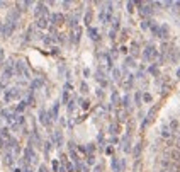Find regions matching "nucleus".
Returning a JSON list of instances; mask_svg holds the SVG:
<instances>
[{"mask_svg": "<svg viewBox=\"0 0 180 172\" xmlns=\"http://www.w3.org/2000/svg\"><path fill=\"white\" fill-rule=\"evenodd\" d=\"M157 56V49L153 48V46H148L146 49H144V53H143V58L144 60H151V58Z\"/></svg>", "mask_w": 180, "mask_h": 172, "instance_id": "f257e3e1", "label": "nucleus"}, {"mask_svg": "<svg viewBox=\"0 0 180 172\" xmlns=\"http://www.w3.org/2000/svg\"><path fill=\"white\" fill-rule=\"evenodd\" d=\"M14 27H15L14 22H7V24L4 26V29H2V34H4L5 38H7V36H10V34H12V31H14Z\"/></svg>", "mask_w": 180, "mask_h": 172, "instance_id": "f03ea898", "label": "nucleus"}, {"mask_svg": "<svg viewBox=\"0 0 180 172\" xmlns=\"http://www.w3.org/2000/svg\"><path fill=\"white\" fill-rule=\"evenodd\" d=\"M157 172H177V165L175 164H172L168 167H158Z\"/></svg>", "mask_w": 180, "mask_h": 172, "instance_id": "7ed1b4c3", "label": "nucleus"}, {"mask_svg": "<svg viewBox=\"0 0 180 172\" xmlns=\"http://www.w3.org/2000/svg\"><path fill=\"white\" fill-rule=\"evenodd\" d=\"M158 36H160V38H168V27H166V26H161V27H158Z\"/></svg>", "mask_w": 180, "mask_h": 172, "instance_id": "20e7f679", "label": "nucleus"}, {"mask_svg": "<svg viewBox=\"0 0 180 172\" xmlns=\"http://www.w3.org/2000/svg\"><path fill=\"white\" fill-rule=\"evenodd\" d=\"M17 96H19L17 89H10V92L5 94V100H10V99H14V97H17Z\"/></svg>", "mask_w": 180, "mask_h": 172, "instance_id": "39448f33", "label": "nucleus"}, {"mask_svg": "<svg viewBox=\"0 0 180 172\" xmlns=\"http://www.w3.org/2000/svg\"><path fill=\"white\" fill-rule=\"evenodd\" d=\"M161 136H163V138H170V136H172V129L168 128L166 124L161 128Z\"/></svg>", "mask_w": 180, "mask_h": 172, "instance_id": "423d86ee", "label": "nucleus"}, {"mask_svg": "<svg viewBox=\"0 0 180 172\" xmlns=\"http://www.w3.org/2000/svg\"><path fill=\"white\" fill-rule=\"evenodd\" d=\"M51 21L53 22H56V24H61L63 21H65V17H63L61 14H54V15H51Z\"/></svg>", "mask_w": 180, "mask_h": 172, "instance_id": "0eeeda50", "label": "nucleus"}, {"mask_svg": "<svg viewBox=\"0 0 180 172\" xmlns=\"http://www.w3.org/2000/svg\"><path fill=\"white\" fill-rule=\"evenodd\" d=\"M131 85H133V75H128V78L123 82V87L124 89H129Z\"/></svg>", "mask_w": 180, "mask_h": 172, "instance_id": "6e6552de", "label": "nucleus"}, {"mask_svg": "<svg viewBox=\"0 0 180 172\" xmlns=\"http://www.w3.org/2000/svg\"><path fill=\"white\" fill-rule=\"evenodd\" d=\"M141 14H143V15H151V14H153L151 7H150V5H143V9H141Z\"/></svg>", "mask_w": 180, "mask_h": 172, "instance_id": "1a4fd4ad", "label": "nucleus"}, {"mask_svg": "<svg viewBox=\"0 0 180 172\" xmlns=\"http://www.w3.org/2000/svg\"><path fill=\"white\" fill-rule=\"evenodd\" d=\"M44 12H46V7H44V4H39V5H38V10H36V15L39 17V15H43Z\"/></svg>", "mask_w": 180, "mask_h": 172, "instance_id": "9d476101", "label": "nucleus"}, {"mask_svg": "<svg viewBox=\"0 0 180 172\" xmlns=\"http://www.w3.org/2000/svg\"><path fill=\"white\" fill-rule=\"evenodd\" d=\"M38 26H39V27H46V26H48L46 19H43V17H41V19H38Z\"/></svg>", "mask_w": 180, "mask_h": 172, "instance_id": "9b49d317", "label": "nucleus"}, {"mask_svg": "<svg viewBox=\"0 0 180 172\" xmlns=\"http://www.w3.org/2000/svg\"><path fill=\"white\" fill-rule=\"evenodd\" d=\"M139 152H141V143H138L136 145V148H134V157H139Z\"/></svg>", "mask_w": 180, "mask_h": 172, "instance_id": "f8f14e48", "label": "nucleus"}, {"mask_svg": "<svg viewBox=\"0 0 180 172\" xmlns=\"http://www.w3.org/2000/svg\"><path fill=\"white\" fill-rule=\"evenodd\" d=\"M88 34H90V38H92V39H97V31H95V29L90 27L88 29Z\"/></svg>", "mask_w": 180, "mask_h": 172, "instance_id": "ddd939ff", "label": "nucleus"}, {"mask_svg": "<svg viewBox=\"0 0 180 172\" xmlns=\"http://www.w3.org/2000/svg\"><path fill=\"white\" fill-rule=\"evenodd\" d=\"M141 27H143V29H148V27H150V21H143V22H141Z\"/></svg>", "mask_w": 180, "mask_h": 172, "instance_id": "4468645a", "label": "nucleus"}, {"mask_svg": "<svg viewBox=\"0 0 180 172\" xmlns=\"http://www.w3.org/2000/svg\"><path fill=\"white\" fill-rule=\"evenodd\" d=\"M123 104H124V107H128V106H129V97H128V96L123 99Z\"/></svg>", "mask_w": 180, "mask_h": 172, "instance_id": "2eb2a0df", "label": "nucleus"}, {"mask_svg": "<svg viewBox=\"0 0 180 172\" xmlns=\"http://www.w3.org/2000/svg\"><path fill=\"white\" fill-rule=\"evenodd\" d=\"M110 133H117V126H116V124H110Z\"/></svg>", "mask_w": 180, "mask_h": 172, "instance_id": "dca6fc26", "label": "nucleus"}, {"mask_svg": "<svg viewBox=\"0 0 180 172\" xmlns=\"http://www.w3.org/2000/svg\"><path fill=\"white\" fill-rule=\"evenodd\" d=\"M75 109V102L71 100V102H68V111H73Z\"/></svg>", "mask_w": 180, "mask_h": 172, "instance_id": "f3484780", "label": "nucleus"}, {"mask_svg": "<svg viewBox=\"0 0 180 172\" xmlns=\"http://www.w3.org/2000/svg\"><path fill=\"white\" fill-rule=\"evenodd\" d=\"M121 73H119V70H114V78H116V80H119V78H121Z\"/></svg>", "mask_w": 180, "mask_h": 172, "instance_id": "a211bd4d", "label": "nucleus"}, {"mask_svg": "<svg viewBox=\"0 0 180 172\" xmlns=\"http://www.w3.org/2000/svg\"><path fill=\"white\" fill-rule=\"evenodd\" d=\"M139 102H141V94H139V92H138V94H136V104L139 106Z\"/></svg>", "mask_w": 180, "mask_h": 172, "instance_id": "6ab92c4d", "label": "nucleus"}, {"mask_svg": "<svg viewBox=\"0 0 180 172\" xmlns=\"http://www.w3.org/2000/svg\"><path fill=\"white\" fill-rule=\"evenodd\" d=\"M126 63H128V65H131V67H133V65H134V60H133V58H129V56H128V60H126Z\"/></svg>", "mask_w": 180, "mask_h": 172, "instance_id": "aec40b11", "label": "nucleus"}, {"mask_svg": "<svg viewBox=\"0 0 180 172\" xmlns=\"http://www.w3.org/2000/svg\"><path fill=\"white\" fill-rule=\"evenodd\" d=\"M143 99L146 100V102H150V100H151V96H150V94H144V96H143Z\"/></svg>", "mask_w": 180, "mask_h": 172, "instance_id": "412c9836", "label": "nucleus"}, {"mask_svg": "<svg viewBox=\"0 0 180 172\" xmlns=\"http://www.w3.org/2000/svg\"><path fill=\"white\" fill-rule=\"evenodd\" d=\"M133 2H129V4H128V10H129V12H133Z\"/></svg>", "mask_w": 180, "mask_h": 172, "instance_id": "4be33fe9", "label": "nucleus"}, {"mask_svg": "<svg viewBox=\"0 0 180 172\" xmlns=\"http://www.w3.org/2000/svg\"><path fill=\"white\" fill-rule=\"evenodd\" d=\"M90 19H92V15H90V14H87V15H85V22H87V24L90 22Z\"/></svg>", "mask_w": 180, "mask_h": 172, "instance_id": "5701e85b", "label": "nucleus"}, {"mask_svg": "<svg viewBox=\"0 0 180 172\" xmlns=\"http://www.w3.org/2000/svg\"><path fill=\"white\" fill-rule=\"evenodd\" d=\"M24 106H26V102H20V104H19V107H17V109H19V111H22V109H24Z\"/></svg>", "mask_w": 180, "mask_h": 172, "instance_id": "b1692460", "label": "nucleus"}, {"mask_svg": "<svg viewBox=\"0 0 180 172\" xmlns=\"http://www.w3.org/2000/svg\"><path fill=\"white\" fill-rule=\"evenodd\" d=\"M39 172H48V169L44 167V165H41V167H39Z\"/></svg>", "mask_w": 180, "mask_h": 172, "instance_id": "393cba45", "label": "nucleus"}, {"mask_svg": "<svg viewBox=\"0 0 180 172\" xmlns=\"http://www.w3.org/2000/svg\"><path fill=\"white\" fill-rule=\"evenodd\" d=\"M82 92H87V84H82Z\"/></svg>", "mask_w": 180, "mask_h": 172, "instance_id": "a878e982", "label": "nucleus"}, {"mask_svg": "<svg viewBox=\"0 0 180 172\" xmlns=\"http://www.w3.org/2000/svg\"><path fill=\"white\" fill-rule=\"evenodd\" d=\"M2 60H4V51L0 49V65H2Z\"/></svg>", "mask_w": 180, "mask_h": 172, "instance_id": "bb28decb", "label": "nucleus"}, {"mask_svg": "<svg viewBox=\"0 0 180 172\" xmlns=\"http://www.w3.org/2000/svg\"><path fill=\"white\" fill-rule=\"evenodd\" d=\"M102 170V167H100V165H97V167H95V172H100Z\"/></svg>", "mask_w": 180, "mask_h": 172, "instance_id": "cd10ccee", "label": "nucleus"}, {"mask_svg": "<svg viewBox=\"0 0 180 172\" xmlns=\"http://www.w3.org/2000/svg\"><path fill=\"white\" fill-rule=\"evenodd\" d=\"M0 7H5V2H0Z\"/></svg>", "mask_w": 180, "mask_h": 172, "instance_id": "c85d7f7f", "label": "nucleus"}, {"mask_svg": "<svg viewBox=\"0 0 180 172\" xmlns=\"http://www.w3.org/2000/svg\"><path fill=\"white\" fill-rule=\"evenodd\" d=\"M177 75H178V77H180V70H178V72H177Z\"/></svg>", "mask_w": 180, "mask_h": 172, "instance_id": "c756f323", "label": "nucleus"}, {"mask_svg": "<svg viewBox=\"0 0 180 172\" xmlns=\"http://www.w3.org/2000/svg\"><path fill=\"white\" fill-rule=\"evenodd\" d=\"M0 148H2V140H0Z\"/></svg>", "mask_w": 180, "mask_h": 172, "instance_id": "7c9ffc66", "label": "nucleus"}]
</instances>
